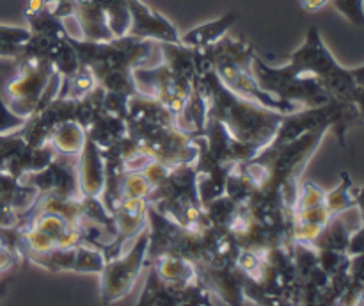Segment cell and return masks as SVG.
I'll return each mask as SVG.
<instances>
[{"label":"cell","instance_id":"obj_14","mask_svg":"<svg viewBox=\"0 0 364 306\" xmlns=\"http://www.w3.org/2000/svg\"><path fill=\"white\" fill-rule=\"evenodd\" d=\"M85 134L91 141H95L100 149H109L128 135L127 121L123 117L107 112L105 109H100L85 127Z\"/></svg>","mask_w":364,"mask_h":306},{"label":"cell","instance_id":"obj_15","mask_svg":"<svg viewBox=\"0 0 364 306\" xmlns=\"http://www.w3.org/2000/svg\"><path fill=\"white\" fill-rule=\"evenodd\" d=\"M73 20L77 21L78 28H80V39H85V41H109V39L114 38L109 23H107L105 13H103L102 6L96 0L75 4Z\"/></svg>","mask_w":364,"mask_h":306},{"label":"cell","instance_id":"obj_16","mask_svg":"<svg viewBox=\"0 0 364 306\" xmlns=\"http://www.w3.org/2000/svg\"><path fill=\"white\" fill-rule=\"evenodd\" d=\"M237 11H230V13L223 14L217 20L206 21V23L198 25V27L191 28L185 34H181L180 43L185 46H191V48H206L210 45H215L224 36H228V32L237 23Z\"/></svg>","mask_w":364,"mask_h":306},{"label":"cell","instance_id":"obj_25","mask_svg":"<svg viewBox=\"0 0 364 306\" xmlns=\"http://www.w3.org/2000/svg\"><path fill=\"white\" fill-rule=\"evenodd\" d=\"M105 265V256L102 249L89 246L85 242L77 246V256H75L73 273L82 274H100Z\"/></svg>","mask_w":364,"mask_h":306},{"label":"cell","instance_id":"obj_32","mask_svg":"<svg viewBox=\"0 0 364 306\" xmlns=\"http://www.w3.org/2000/svg\"><path fill=\"white\" fill-rule=\"evenodd\" d=\"M46 4H50V2H57V0H45Z\"/></svg>","mask_w":364,"mask_h":306},{"label":"cell","instance_id":"obj_17","mask_svg":"<svg viewBox=\"0 0 364 306\" xmlns=\"http://www.w3.org/2000/svg\"><path fill=\"white\" fill-rule=\"evenodd\" d=\"M153 269L167 283H191L199 276L198 265L176 253L160 255L153 260Z\"/></svg>","mask_w":364,"mask_h":306},{"label":"cell","instance_id":"obj_23","mask_svg":"<svg viewBox=\"0 0 364 306\" xmlns=\"http://www.w3.org/2000/svg\"><path fill=\"white\" fill-rule=\"evenodd\" d=\"M25 20L28 21V31L32 34L38 36H45V38H66L68 36V28L66 23L59 18L53 16L46 6L43 7L39 13L36 14H28L25 16Z\"/></svg>","mask_w":364,"mask_h":306},{"label":"cell","instance_id":"obj_30","mask_svg":"<svg viewBox=\"0 0 364 306\" xmlns=\"http://www.w3.org/2000/svg\"><path fill=\"white\" fill-rule=\"evenodd\" d=\"M331 0H301V7L306 13H316L322 7H326Z\"/></svg>","mask_w":364,"mask_h":306},{"label":"cell","instance_id":"obj_27","mask_svg":"<svg viewBox=\"0 0 364 306\" xmlns=\"http://www.w3.org/2000/svg\"><path fill=\"white\" fill-rule=\"evenodd\" d=\"M151 187L146 181V178L142 176L141 171H130V173H124L121 178L119 184V196L121 199L127 198H144L148 199Z\"/></svg>","mask_w":364,"mask_h":306},{"label":"cell","instance_id":"obj_31","mask_svg":"<svg viewBox=\"0 0 364 306\" xmlns=\"http://www.w3.org/2000/svg\"><path fill=\"white\" fill-rule=\"evenodd\" d=\"M9 285H11V278H4V280H0V299L7 294V290H9Z\"/></svg>","mask_w":364,"mask_h":306},{"label":"cell","instance_id":"obj_10","mask_svg":"<svg viewBox=\"0 0 364 306\" xmlns=\"http://www.w3.org/2000/svg\"><path fill=\"white\" fill-rule=\"evenodd\" d=\"M78 110H80V100L59 98L57 96L46 105L39 107L31 117H27L23 127L18 128V134L31 146L48 144L50 135L60 123L78 120Z\"/></svg>","mask_w":364,"mask_h":306},{"label":"cell","instance_id":"obj_9","mask_svg":"<svg viewBox=\"0 0 364 306\" xmlns=\"http://www.w3.org/2000/svg\"><path fill=\"white\" fill-rule=\"evenodd\" d=\"M134 80L139 93H144V95L159 100L174 117L183 110L192 89H194V82L174 75L164 63L153 68H135Z\"/></svg>","mask_w":364,"mask_h":306},{"label":"cell","instance_id":"obj_20","mask_svg":"<svg viewBox=\"0 0 364 306\" xmlns=\"http://www.w3.org/2000/svg\"><path fill=\"white\" fill-rule=\"evenodd\" d=\"M323 203H326L331 216H338V213L345 212V210L359 206V203H361V187H358L350 178V174L343 171L340 185L333 189V191L326 192Z\"/></svg>","mask_w":364,"mask_h":306},{"label":"cell","instance_id":"obj_26","mask_svg":"<svg viewBox=\"0 0 364 306\" xmlns=\"http://www.w3.org/2000/svg\"><path fill=\"white\" fill-rule=\"evenodd\" d=\"M323 199H326V191L316 181L301 180L299 181L297 196H295V203L291 210H304L316 205H323Z\"/></svg>","mask_w":364,"mask_h":306},{"label":"cell","instance_id":"obj_24","mask_svg":"<svg viewBox=\"0 0 364 306\" xmlns=\"http://www.w3.org/2000/svg\"><path fill=\"white\" fill-rule=\"evenodd\" d=\"M96 2L102 6L114 38L127 36L130 28V11L127 0H96Z\"/></svg>","mask_w":364,"mask_h":306},{"label":"cell","instance_id":"obj_22","mask_svg":"<svg viewBox=\"0 0 364 306\" xmlns=\"http://www.w3.org/2000/svg\"><path fill=\"white\" fill-rule=\"evenodd\" d=\"M96 88V80L92 77L91 71L85 66L78 68L71 77L63 78L60 80V89H59V98H70V100H80L85 95L92 91Z\"/></svg>","mask_w":364,"mask_h":306},{"label":"cell","instance_id":"obj_28","mask_svg":"<svg viewBox=\"0 0 364 306\" xmlns=\"http://www.w3.org/2000/svg\"><path fill=\"white\" fill-rule=\"evenodd\" d=\"M331 2L334 4V7H336L350 23L358 25V27H361L364 23V0H331Z\"/></svg>","mask_w":364,"mask_h":306},{"label":"cell","instance_id":"obj_3","mask_svg":"<svg viewBox=\"0 0 364 306\" xmlns=\"http://www.w3.org/2000/svg\"><path fill=\"white\" fill-rule=\"evenodd\" d=\"M288 64L295 71L313 75L334 102L361 107L364 66H341L327 48L316 27L309 28L302 45L288 56Z\"/></svg>","mask_w":364,"mask_h":306},{"label":"cell","instance_id":"obj_19","mask_svg":"<svg viewBox=\"0 0 364 306\" xmlns=\"http://www.w3.org/2000/svg\"><path fill=\"white\" fill-rule=\"evenodd\" d=\"M87 139L85 128L77 120H70L60 123L52 132L48 139V144L55 149V153L66 157H77L84 148V142Z\"/></svg>","mask_w":364,"mask_h":306},{"label":"cell","instance_id":"obj_4","mask_svg":"<svg viewBox=\"0 0 364 306\" xmlns=\"http://www.w3.org/2000/svg\"><path fill=\"white\" fill-rule=\"evenodd\" d=\"M205 52L212 60L213 71L219 80L235 95L281 114H291L302 109L297 103L284 102L259 88L252 75V57L256 52L249 43L224 36L215 45L206 46Z\"/></svg>","mask_w":364,"mask_h":306},{"label":"cell","instance_id":"obj_7","mask_svg":"<svg viewBox=\"0 0 364 306\" xmlns=\"http://www.w3.org/2000/svg\"><path fill=\"white\" fill-rule=\"evenodd\" d=\"M148 246L149 231L146 226L130 242L127 253H121L116 258L107 260L100 273V295H102L103 305H112L130 294L148 262Z\"/></svg>","mask_w":364,"mask_h":306},{"label":"cell","instance_id":"obj_18","mask_svg":"<svg viewBox=\"0 0 364 306\" xmlns=\"http://www.w3.org/2000/svg\"><path fill=\"white\" fill-rule=\"evenodd\" d=\"M162 52V63L167 64L174 75L194 82L198 66H196V48L181 43H159Z\"/></svg>","mask_w":364,"mask_h":306},{"label":"cell","instance_id":"obj_12","mask_svg":"<svg viewBox=\"0 0 364 306\" xmlns=\"http://www.w3.org/2000/svg\"><path fill=\"white\" fill-rule=\"evenodd\" d=\"M77 174L82 196L102 198L107 176L105 159L102 155V149L89 137L85 139L84 148L77 155Z\"/></svg>","mask_w":364,"mask_h":306},{"label":"cell","instance_id":"obj_6","mask_svg":"<svg viewBox=\"0 0 364 306\" xmlns=\"http://www.w3.org/2000/svg\"><path fill=\"white\" fill-rule=\"evenodd\" d=\"M252 75L263 91L301 107H318L333 102L318 80L309 73L295 71L290 64L272 66L263 57H252Z\"/></svg>","mask_w":364,"mask_h":306},{"label":"cell","instance_id":"obj_11","mask_svg":"<svg viewBox=\"0 0 364 306\" xmlns=\"http://www.w3.org/2000/svg\"><path fill=\"white\" fill-rule=\"evenodd\" d=\"M130 11V28L127 34L137 39H149L155 43H180V32L173 21L159 11L146 6L142 0H127Z\"/></svg>","mask_w":364,"mask_h":306},{"label":"cell","instance_id":"obj_21","mask_svg":"<svg viewBox=\"0 0 364 306\" xmlns=\"http://www.w3.org/2000/svg\"><path fill=\"white\" fill-rule=\"evenodd\" d=\"M31 36L28 27L0 23V59H20Z\"/></svg>","mask_w":364,"mask_h":306},{"label":"cell","instance_id":"obj_2","mask_svg":"<svg viewBox=\"0 0 364 306\" xmlns=\"http://www.w3.org/2000/svg\"><path fill=\"white\" fill-rule=\"evenodd\" d=\"M68 41L77 52L82 66L92 73L96 85L107 93H119L124 96L139 93L134 70L142 66L156 45L155 41L132 38L128 34L109 41H85L68 36Z\"/></svg>","mask_w":364,"mask_h":306},{"label":"cell","instance_id":"obj_5","mask_svg":"<svg viewBox=\"0 0 364 306\" xmlns=\"http://www.w3.org/2000/svg\"><path fill=\"white\" fill-rule=\"evenodd\" d=\"M16 73L0 88L7 109L18 117H31L39 107L57 98L60 89V77L52 63L38 57H20Z\"/></svg>","mask_w":364,"mask_h":306},{"label":"cell","instance_id":"obj_13","mask_svg":"<svg viewBox=\"0 0 364 306\" xmlns=\"http://www.w3.org/2000/svg\"><path fill=\"white\" fill-rule=\"evenodd\" d=\"M127 128L128 132L141 130L153 125H173L174 116L153 96L144 93H135L128 98L127 107Z\"/></svg>","mask_w":364,"mask_h":306},{"label":"cell","instance_id":"obj_1","mask_svg":"<svg viewBox=\"0 0 364 306\" xmlns=\"http://www.w3.org/2000/svg\"><path fill=\"white\" fill-rule=\"evenodd\" d=\"M194 88L205 96L208 120L219 121L231 137L255 146L259 152L272 141L281 121L287 116L235 95L219 80L213 68L196 73Z\"/></svg>","mask_w":364,"mask_h":306},{"label":"cell","instance_id":"obj_29","mask_svg":"<svg viewBox=\"0 0 364 306\" xmlns=\"http://www.w3.org/2000/svg\"><path fill=\"white\" fill-rule=\"evenodd\" d=\"M169 171H171V167L164 166V164L156 162V160H149V162L142 167L141 173H142V176L146 178V181H148L149 187H151V191H153V189H156L164 180H166L167 174H169Z\"/></svg>","mask_w":364,"mask_h":306},{"label":"cell","instance_id":"obj_8","mask_svg":"<svg viewBox=\"0 0 364 306\" xmlns=\"http://www.w3.org/2000/svg\"><path fill=\"white\" fill-rule=\"evenodd\" d=\"M137 142L139 149L151 160L167 167L194 164L198 159V146L194 135L180 130L176 125H153L141 130L128 132Z\"/></svg>","mask_w":364,"mask_h":306}]
</instances>
